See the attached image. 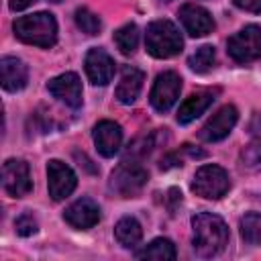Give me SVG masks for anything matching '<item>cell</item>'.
<instances>
[{"label":"cell","mask_w":261,"mask_h":261,"mask_svg":"<svg viewBox=\"0 0 261 261\" xmlns=\"http://www.w3.org/2000/svg\"><path fill=\"white\" fill-rule=\"evenodd\" d=\"M94 143L102 157H114L122 143V128L114 120H100L94 126Z\"/></svg>","instance_id":"9a60e30c"},{"label":"cell","mask_w":261,"mask_h":261,"mask_svg":"<svg viewBox=\"0 0 261 261\" xmlns=\"http://www.w3.org/2000/svg\"><path fill=\"white\" fill-rule=\"evenodd\" d=\"M249 133L255 137V139H261V114H255L249 122Z\"/></svg>","instance_id":"83f0119b"},{"label":"cell","mask_w":261,"mask_h":261,"mask_svg":"<svg viewBox=\"0 0 261 261\" xmlns=\"http://www.w3.org/2000/svg\"><path fill=\"white\" fill-rule=\"evenodd\" d=\"M145 47L147 51L157 57V59H167V57H173L181 51L184 47V39H181V33L179 29L171 22V20H153L149 27H147V33H145Z\"/></svg>","instance_id":"3957f363"},{"label":"cell","mask_w":261,"mask_h":261,"mask_svg":"<svg viewBox=\"0 0 261 261\" xmlns=\"http://www.w3.org/2000/svg\"><path fill=\"white\" fill-rule=\"evenodd\" d=\"M226 243L228 226L220 216L212 212H200L192 218V247L200 257L218 255Z\"/></svg>","instance_id":"6da1fadb"},{"label":"cell","mask_w":261,"mask_h":261,"mask_svg":"<svg viewBox=\"0 0 261 261\" xmlns=\"http://www.w3.org/2000/svg\"><path fill=\"white\" fill-rule=\"evenodd\" d=\"M147 179H149V173L141 163L122 161L110 173V190L120 198H135L143 192Z\"/></svg>","instance_id":"277c9868"},{"label":"cell","mask_w":261,"mask_h":261,"mask_svg":"<svg viewBox=\"0 0 261 261\" xmlns=\"http://www.w3.org/2000/svg\"><path fill=\"white\" fill-rule=\"evenodd\" d=\"M212 102H214V92L212 90H202V92H196V94L188 96L179 104V110H177V116H175L177 122L179 124H190L200 114H204L210 108Z\"/></svg>","instance_id":"ac0fdd59"},{"label":"cell","mask_w":261,"mask_h":261,"mask_svg":"<svg viewBox=\"0 0 261 261\" xmlns=\"http://www.w3.org/2000/svg\"><path fill=\"white\" fill-rule=\"evenodd\" d=\"M214 61H216V51H214V47H212V45H202V47H198V49L190 55L188 65H190V69L196 71V73H206V71H210V69L214 67Z\"/></svg>","instance_id":"7402d4cb"},{"label":"cell","mask_w":261,"mask_h":261,"mask_svg":"<svg viewBox=\"0 0 261 261\" xmlns=\"http://www.w3.org/2000/svg\"><path fill=\"white\" fill-rule=\"evenodd\" d=\"M75 186H77V177L69 165H65L59 159H51L47 163V188L51 200L59 202L67 198L75 190Z\"/></svg>","instance_id":"9c48e42d"},{"label":"cell","mask_w":261,"mask_h":261,"mask_svg":"<svg viewBox=\"0 0 261 261\" xmlns=\"http://www.w3.org/2000/svg\"><path fill=\"white\" fill-rule=\"evenodd\" d=\"M226 51L237 63H251L261 55V27L247 24L226 41Z\"/></svg>","instance_id":"8992f818"},{"label":"cell","mask_w":261,"mask_h":261,"mask_svg":"<svg viewBox=\"0 0 261 261\" xmlns=\"http://www.w3.org/2000/svg\"><path fill=\"white\" fill-rule=\"evenodd\" d=\"M2 188L12 198H24L33 190L31 169L22 159H8L2 165Z\"/></svg>","instance_id":"ba28073f"},{"label":"cell","mask_w":261,"mask_h":261,"mask_svg":"<svg viewBox=\"0 0 261 261\" xmlns=\"http://www.w3.org/2000/svg\"><path fill=\"white\" fill-rule=\"evenodd\" d=\"M14 35L29 45L49 49L57 41V22L51 12H35L14 20Z\"/></svg>","instance_id":"7a4b0ae2"},{"label":"cell","mask_w":261,"mask_h":261,"mask_svg":"<svg viewBox=\"0 0 261 261\" xmlns=\"http://www.w3.org/2000/svg\"><path fill=\"white\" fill-rule=\"evenodd\" d=\"M143 82H145V73L139 67L124 65L120 71V82L116 86V100L120 104H133L143 90Z\"/></svg>","instance_id":"e0dca14e"},{"label":"cell","mask_w":261,"mask_h":261,"mask_svg":"<svg viewBox=\"0 0 261 261\" xmlns=\"http://www.w3.org/2000/svg\"><path fill=\"white\" fill-rule=\"evenodd\" d=\"M163 2H171V0H163Z\"/></svg>","instance_id":"1f68e13d"},{"label":"cell","mask_w":261,"mask_h":261,"mask_svg":"<svg viewBox=\"0 0 261 261\" xmlns=\"http://www.w3.org/2000/svg\"><path fill=\"white\" fill-rule=\"evenodd\" d=\"M181 92V77L175 71H163L155 77V84L151 88V106L157 112H167L179 98Z\"/></svg>","instance_id":"52a82bcc"},{"label":"cell","mask_w":261,"mask_h":261,"mask_svg":"<svg viewBox=\"0 0 261 261\" xmlns=\"http://www.w3.org/2000/svg\"><path fill=\"white\" fill-rule=\"evenodd\" d=\"M228 190H230V177H228L226 169H222L220 165H214V163L202 165L194 173L192 192L200 198L220 200Z\"/></svg>","instance_id":"5b68a950"},{"label":"cell","mask_w":261,"mask_h":261,"mask_svg":"<svg viewBox=\"0 0 261 261\" xmlns=\"http://www.w3.org/2000/svg\"><path fill=\"white\" fill-rule=\"evenodd\" d=\"M137 259H159V261H171L177 257L175 253V245L169 239H153L149 245H145L141 251L135 253Z\"/></svg>","instance_id":"ffe728a7"},{"label":"cell","mask_w":261,"mask_h":261,"mask_svg":"<svg viewBox=\"0 0 261 261\" xmlns=\"http://www.w3.org/2000/svg\"><path fill=\"white\" fill-rule=\"evenodd\" d=\"M239 163L243 171H257L261 169V139H253L249 145L241 149Z\"/></svg>","instance_id":"cb8c5ba5"},{"label":"cell","mask_w":261,"mask_h":261,"mask_svg":"<svg viewBox=\"0 0 261 261\" xmlns=\"http://www.w3.org/2000/svg\"><path fill=\"white\" fill-rule=\"evenodd\" d=\"M179 20L186 29V33L190 37H204L208 33H212L214 29V18L212 14L200 6V4H184L179 8Z\"/></svg>","instance_id":"5bb4252c"},{"label":"cell","mask_w":261,"mask_h":261,"mask_svg":"<svg viewBox=\"0 0 261 261\" xmlns=\"http://www.w3.org/2000/svg\"><path fill=\"white\" fill-rule=\"evenodd\" d=\"M47 90L51 96H55L57 100H61L65 106L73 110L82 106V82H80V75L73 71H65L49 80Z\"/></svg>","instance_id":"8fae6325"},{"label":"cell","mask_w":261,"mask_h":261,"mask_svg":"<svg viewBox=\"0 0 261 261\" xmlns=\"http://www.w3.org/2000/svg\"><path fill=\"white\" fill-rule=\"evenodd\" d=\"M75 24H77V29H80L82 33H86V35H98L100 29H102L100 18H98L92 10H88L86 6H82V8L75 10Z\"/></svg>","instance_id":"d4e9b609"},{"label":"cell","mask_w":261,"mask_h":261,"mask_svg":"<svg viewBox=\"0 0 261 261\" xmlns=\"http://www.w3.org/2000/svg\"><path fill=\"white\" fill-rule=\"evenodd\" d=\"M167 200H169V210H175V204L181 202V192L175 190V188H171V190L167 192Z\"/></svg>","instance_id":"f1b7e54d"},{"label":"cell","mask_w":261,"mask_h":261,"mask_svg":"<svg viewBox=\"0 0 261 261\" xmlns=\"http://www.w3.org/2000/svg\"><path fill=\"white\" fill-rule=\"evenodd\" d=\"M114 43L120 49L122 55H133L139 47V29L135 22H126L122 24L116 33H114Z\"/></svg>","instance_id":"44dd1931"},{"label":"cell","mask_w":261,"mask_h":261,"mask_svg":"<svg viewBox=\"0 0 261 261\" xmlns=\"http://www.w3.org/2000/svg\"><path fill=\"white\" fill-rule=\"evenodd\" d=\"M47 2H55V4H57V2H61V0H47Z\"/></svg>","instance_id":"4dcf8cb0"},{"label":"cell","mask_w":261,"mask_h":261,"mask_svg":"<svg viewBox=\"0 0 261 261\" xmlns=\"http://www.w3.org/2000/svg\"><path fill=\"white\" fill-rule=\"evenodd\" d=\"M84 65L86 75L94 86H106L114 75V59L100 47H94L86 53Z\"/></svg>","instance_id":"4fadbf2b"},{"label":"cell","mask_w":261,"mask_h":261,"mask_svg":"<svg viewBox=\"0 0 261 261\" xmlns=\"http://www.w3.org/2000/svg\"><path fill=\"white\" fill-rule=\"evenodd\" d=\"M241 237L247 245H261V214L247 212L241 218Z\"/></svg>","instance_id":"603a6c76"},{"label":"cell","mask_w":261,"mask_h":261,"mask_svg":"<svg viewBox=\"0 0 261 261\" xmlns=\"http://www.w3.org/2000/svg\"><path fill=\"white\" fill-rule=\"evenodd\" d=\"M239 120V112L232 104H226L222 106L220 110H216L208 120L206 124L200 128L198 137L206 143H216V141H222L224 137H228V133L234 128Z\"/></svg>","instance_id":"30bf717a"},{"label":"cell","mask_w":261,"mask_h":261,"mask_svg":"<svg viewBox=\"0 0 261 261\" xmlns=\"http://www.w3.org/2000/svg\"><path fill=\"white\" fill-rule=\"evenodd\" d=\"M63 220L77 230H88L100 222V206L92 198H80L65 208Z\"/></svg>","instance_id":"7c38bea8"},{"label":"cell","mask_w":261,"mask_h":261,"mask_svg":"<svg viewBox=\"0 0 261 261\" xmlns=\"http://www.w3.org/2000/svg\"><path fill=\"white\" fill-rule=\"evenodd\" d=\"M14 228H16V232H18L20 237H31V234L37 232L39 224H37V218H35L31 212H22V214L14 220Z\"/></svg>","instance_id":"484cf974"},{"label":"cell","mask_w":261,"mask_h":261,"mask_svg":"<svg viewBox=\"0 0 261 261\" xmlns=\"http://www.w3.org/2000/svg\"><path fill=\"white\" fill-rule=\"evenodd\" d=\"M232 4L247 12H261V0H232Z\"/></svg>","instance_id":"4316f807"},{"label":"cell","mask_w":261,"mask_h":261,"mask_svg":"<svg viewBox=\"0 0 261 261\" xmlns=\"http://www.w3.org/2000/svg\"><path fill=\"white\" fill-rule=\"evenodd\" d=\"M114 237H116V241H118L122 247L133 249V247H137V245L141 243V239H143V228H141V224H139L137 218H133V216H122V218L116 222V226H114Z\"/></svg>","instance_id":"d6986e66"},{"label":"cell","mask_w":261,"mask_h":261,"mask_svg":"<svg viewBox=\"0 0 261 261\" xmlns=\"http://www.w3.org/2000/svg\"><path fill=\"white\" fill-rule=\"evenodd\" d=\"M0 77H2V88L6 92H18L29 82V69L18 57L6 55L0 59Z\"/></svg>","instance_id":"2e32d148"},{"label":"cell","mask_w":261,"mask_h":261,"mask_svg":"<svg viewBox=\"0 0 261 261\" xmlns=\"http://www.w3.org/2000/svg\"><path fill=\"white\" fill-rule=\"evenodd\" d=\"M33 2H37V0H10L8 6H10V10L16 12V10H24V8H29Z\"/></svg>","instance_id":"f546056e"}]
</instances>
